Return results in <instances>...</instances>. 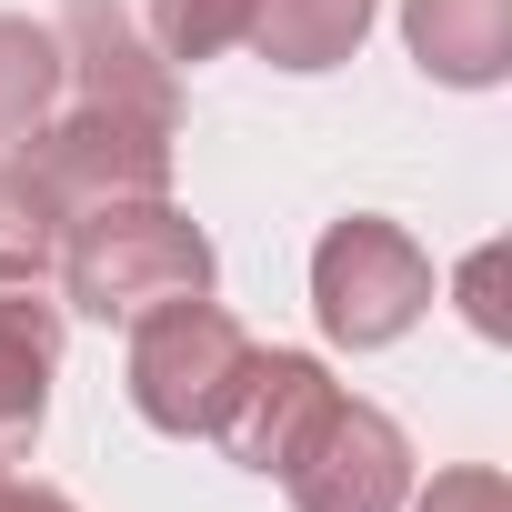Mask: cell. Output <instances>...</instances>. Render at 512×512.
I'll return each mask as SVG.
<instances>
[{
	"label": "cell",
	"instance_id": "obj_1",
	"mask_svg": "<svg viewBox=\"0 0 512 512\" xmlns=\"http://www.w3.org/2000/svg\"><path fill=\"white\" fill-rule=\"evenodd\" d=\"M211 241L191 211H171L161 191L141 201H91L61 221V302L91 322H141L161 302H201L211 292Z\"/></svg>",
	"mask_w": 512,
	"mask_h": 512
},
{
	"label": "cell",
	"instance_id": "obj_2",
	"mask_svg": "<svg viewBox=\"0 0 512 512\" xmlns=\"http://www.w3.org/2000/svg\"><path fill=\"white\" fill-rule=\"evenodd\" d=\"M312 312L342 352H382L402 342L422 312H432V262H422V241L382 211H352L322 231L312 251Z\"/></svg>",
	"mask_w": 512,
	"mask_h": 512
},
{
	"label": "cell",
	"instance_id": "obj_3",
	"mask_svg": "<svg viewBox=\"0 0 512 512\" xmlns=\"http://www.w3.org/2000/svg\"><path fill=\"white\" fill-rule=\"evenodd\" d=\"M241 362H251V332L211 292L201 302H161V312L131 322V402H141L151 432H181V442L211 432L231 382H241Z\"/></svg>",
	"mask_w": 512,
	"mask_h": 512
},
{
	"label": "cell",
	"instance_id": "obj_4",
	"mask_svg": "<svg viewBox=\"0 0 512 512\" xmlns=\"http://www.w3.org/2000/svg\"><path fill=\"white\" fill-rule=\"evenodd\" d=\"M61 91L81 111H111V121H141V131H181V91H171V61L151 51V31L121 11V0H61Z\"/></svg>",
	"mask_w": 512,
	"mask_h": 512
},
{
	"label": "cell",
	"instance_id": "obj_5",
	"mask_svg": "<svg viewBox=\"0 0 512 512\" xmlns=\"http://www.w3.org/2000/svg\"><path fill=\"white\" fill-rule=\"evenodd\" d=\"M292 512H402L412 502V442L382 402H332L322 432L282 472Z\"/></svg>",
	"mask_w": 512,
	"mask_h": 512
},
{
	"label": "cell",
	"instance_id": "obj_6",
	"mask_svg": "<svg viewBox=\"0 0 512 512\" xmlns=\"http://www.w3.org/2000/svg\"><path fill=\"white\" fill-rule=\"evenodd\" d=\"M31 161H41V181H51L61 211L171 191V131H141V121H111V111H81V101H61L31 131Z\"/></svg>",
	"mask_w": 512,
	"mask_h": 512
},
{
	"label": "cell",
	"instance_id": "obj_7",
	"mask_svg": "<svg viewBox=\"0 0 512 512\" xmlns=\"http://www.w3.org/2000/svg\"><path fill=\"white\" fill-rule=\"evenodd\" d=\"M332 402H342V392H332V372H322L312 352H251L211 432L231 442V462H241V472H292V452L322 432V412H332Z\"/></svg>",
	"mask_w": 512,
	"mask_h": 512
},
{
	"label": "cell",
	"instance_id": "obj_8",
	"mask_svg": "<svg viewBox=\"0 0 512 512\" xmlns=\"http://www.w3.org/2000/svg\"><path fill=\"white\" fill-rule=\"evenodd\" d=\"M51 382H61V302H41L31 282H0V462L41 442Z\"/></svg>",
	"mask_w": 512,
	"mask_h": 512
},
{
	"label": "cell",
	"instance_id": "obj_9",
	"mask_svg": "<svg viewBox=\"0 0 512 512\" xmlns=\"http://www.w3.org/2000/svg\"><path fill=\"white\" fill-rule=\"evenodd\" d=\"M402 41L432 81L492 91L512 71V0H402Z\"/></svg>",
	"mask_w": 512,
	"mask_h": 512
},
{
	"label": "cell",
	"instance_id": "obj_10",
	"mask_svg": "<svg viewBox=\"0 0 512 512\" xmlns=\"http://www.w3.org/2000/svg\"><path fill=\"white\" fill-rule=\"evenodd\" d=\"M372 31V0H251V51L272 71H332Z\"/></svg>",
	"mask_w": 512,
	"mask_h": 512
},
{
	"label": "cell",
	"instance_id": "obj_11",
	"mask_svg": "<svg viewBox=\"0 0 512 512\" xmlns=\"http://www.w3.org/2000/svg\"><path fill=\"white\" fill-rule=\"evenodd\" d=\"M51 111H61V41L21 11H0V151H31Z\"/></svg>",
	"mask_w": 512,
	"mask_h": 512
},
{
	"label": "cell",
	"instance_id": "obj_12",
	"mask_svg": "<svg viewBox=\"0 0 512 512\" xmlns=\"http://www.w3.org/2000/svg\"><path fill=\"white\" fill-rule=\"evenodd\" d=\"M61 201H51V181H41V161L31 151H0V282H41L51 262H61Z\"/></svg>",
	"mask_w": 512,
	"mask_h": 512
},
{
	"label": "cell",
	"instance_id": "obj_13",
	"mask_svg": "<svg viewBox=\"0 0 512 512\" xmlns=\"http://www.w3.org/2000/svg\"><path fill=\"white\" fill-rule=\"evenodd\" d=\"M231 41H251V0H151L161 61H221Z\"/></svg>",
	"mask_w": 512,
	"mask_h": 512
},
{
	"label": "cell",
	"instance_id": "obj_14",
	"mask_svg": "<svg viewBox=\"0 0 512 512\" xmlns=\"http://www.w3.org/2000/svg\"><path fill=\"white\" fill-rule=\"evenodd\" d=\"M502 272H512V251H502V241H482L472 262H462V312H472V332H482V342H502V332H512V312H502Z\"/></svg>",
	"mask_w": 512,
	"mask_h": 512
},
{
	"label": "cell",
	"instance_id": "obj_15",
	"mask_svg": "<svg viewBox=\"0 0 512 512\" xmlns=\"http://www.w3.org/2000/svg\"><path fill=\"white\" fill-rule=\"evenodd\" d=\"M412 512H512V492H502V472L462 462V472H432V492H422Z\"/></svg>",
	"mask_w": 512,
	"mask_h": 512
},
{
	"label": "cell",
	"instance_id": "obj_16",
	"mask_svg": "<svg viewBox=\"0 0 512 512\" xmlns=\"http://www.w3.org/2000/svg\"><path fill=\"white\" fill-rule=\"evenodd\" d=\"M0 512H81L71 492H51V482H21V472H0Z\"/></svg>",
	"mask_w": 512,
	"mask_h": 512
}]
</instances>
